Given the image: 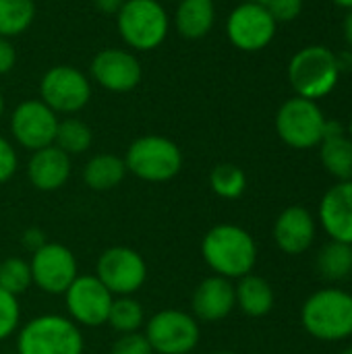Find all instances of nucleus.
I'll return each mask as SVG.
<instances>
[{"instance_id":"obj_1","label":"nucleus","mask_w":352,"mask_h":354,"mask_svg":"<svg viewBox=\"0 0 352 354\" xmlns=\"http://www.w3.org/2000/svg\"><path fill=\"white\" fill-rule=\"evenodd\" d=\"M201 255L207 268L222 278L239 280L257 263L255 239L237 224H216L201 241Z\"/></svg>"},{"instance_id":"obj_2","label":"nucleus","mask_w":352,"mask_h":354,"mask_svg":"<svg viewBox=\"0 0 352 354\" xmlns=\"http://www.w3.org/2000/svg\"><path fill=\"white\" fill-rule=\"evenodd\" d=\"M305 332L319 342H342L352 336V295L342 288L313 292L301 309Z\"/></svg>"},{"instance_id":"obj_3","label":"nucleus","mask_w":352,"mask_h":354,"mask_svg":"<svg viewBox=\"0 0 352 354\" xmlns=\"http://www.w3.org/2000/svg\"><path fill=\"white\" fill-rule=\"evenodd\" d=\"M19 354H85L81 328L56 313H44L21 326L17 336Z\"/></svg>"},{"instance_id":"obj_4","label":"nucleus","mask_w":352,"mask_h":354,"mask_svg":"<svg viewBox=\"0 0 352 354\" xmlns=\"http://www.w3.org/2000/svg\"><path fill=\"white\" fill-rule=\"evenodd\" d=\"M340 60L326 46L301 48L288 64V81L299 97L317 102L326 97L338 83Z\"/></svg>"},{"instance_id":"obj_5","label":"nucleus","mask_w":352,"mask_h":354,"mask_svg":"<svg viewBox=\"0 0 352 354\" xmlns=\"http://www.w3.org/2000/svg\"><path fill=\"white\" fill-rule=\"evenodd\" d=\"M118 33L137 52L156 50L168 35V12L160 0H124L116 15Z\"/></svg>"},{"instance_id":"obj_6","label":"nucleus","mask_w":352,"mask_h":354,"mask_svg":"<svg viewBox=\"0 0 352 354\" xmlns=\"http://www.w3.org/2000/svg\"><path fill=\"white\" fill-rule=\"evenodd\" d=\"M124 164L127 172L145 183H166L180 172L183 151L168 137L145 135L129 145Z\"/></svg>"},{"instance_id":"obj_7","label":"nucleus","mask_w":352,"mask_h":354,"mask_svg":"<svg viewBox=\"0 0 352 354\" xmlns=\"http://www.w3.org/2000/svg\"><path fill=\"white\" fill-rule=\"evenodd\" d=\"M326 116L317 102L290 97L276 114V133L293 149H311L324 141Z\"/></svg>"},{"instance_id":"obj_8","label":"nucleus","mask_w":352,"mask_h":354,"mask_svg":"<svg viewBox=\"0 0 352 354\" xmlns=\"http://www.w3.org/2000/svg\"><path fill=\"white\" fill-rule=\"evenodd\" d=\"M145 338L156 354H189L201 338L199 322L180 311L164 309L145 324Z\"/></svg>"},{"instance_id":"obj_9","label":"nucleus","mask_w":352,"mask_h":354,"mask_svg":"<svg viewBox=\"0 0 352 354\" xmlns=\"http://www.w3.org/2000/svg\"><path fill=\"white\" fill-rule=\"evenodd\" d=\"M95 276L114 297H133L147 280V263L131 247H110L98 257Z\"/></svg>"},{"instance_id":"obj_10","label":"nucleus","mask_w":352,"mask_h":354,"mask_svg":"<svg viewBox=\"0 0 352 354\" xmlns=\"http://www.w3.org/2000/svg\"><path fill=\"white\" fill-rule=\"evenodd\" d=\"M39 93L41 102L56 114H75L89 104L91 83L79 68L56 64L44 73Z\"/></svg>"},{"instance_id":"obj_11","label":"nucleus","mask_w":352,"mask_h":354,"mask_svg":"<svg viewBox=\"0 0 352 354\" xmlns=\"http://www.w3.org/2000/svg\"><path fill=\"white\" fill-rule=\"evenodd\" d=\"M114 295L98 280L95 274L77 276L64 292L68 319L79 328H100L108 322Z\"/></svg>"},{"instance_id":"obj_12","label":"nucleus","mask_w":352,"mask_h":354,"mask_svg":"<svg viewBox=\"0 0 352 354\" xmlns=\"http://www.w3.org/2000/svg\"><path fill=\"white\" fill-rule=\"evenodd\" d=\"M33 284L46 295H64L79 276V266L73 251L60 243H46L31 255Z\"/></svg>"},{"instance_id":"obj_13","label":"nucleus","mask_w":352,"mask_h":354,"mask_svg":"<svg viewBox=\"0 0 352 354\" xmlns=\"http://www.w3.org/2000/svg\"><path fill=\"white\" fill-rule=\"evenodd\" d=\"M276 21L266 4L241 2L226 19V35L230 44L243 52L263 50L276 35Z\"/></svg>"},{"instance_id":"obj_14","label":"nucleus","mask_w":352,"mask_h":354,"mask_svg":"<svg viewBox=\"0 0 352 354\" xmlns=\"http://www.w3.org/2000/svg\"><path fill=\"white\" fill-rule=\"evenodd\" d=\"M56 129L58 116L41 100L21 102L10 114V133L15 141L29 151L54 145Z\"/></svg>"},{"instance_id":"obj_15","label":"nucleus","mask_w":352,"mask_h":354,"mask_svg":"<svg viewBox=\"0 0 352 354\" xmlns=\"http://www.w3.org/2000/svg\"><path fill=\"white\" fill-rule=\"evenodd\" d=\"M89 68L93 81L114 93H127L135 89L143 77L137 56L120 48H108L98 52Z\"/></svg>"},{"instance_id":"obj_16","label":"nucleus","mask_w":352,"mask_h":354,"mask_svg":"<svg viewBox=\"0 0 352 354\" xmlns=\"http://www.w3.org/2000/svg\"><path fill=\"white\" fill-rule=\"evenodd\" d=\"M317 220L330 241L352 245V180L336 183L324 193Z\"/></svg>"},{"instance_id":"obj_17","label":"nucleus","mask_w":352,"mask_h":354,"mask_svg":"<svg viewBox=\"0 0 352 354\" xmlns=\"http://www.w3.org/2000/svg\"><path fill=\"white\" fill-rule=\"evenodd\" d=\"M317 232V222L313 214L303 205L286 207L274 222V241L278 249L286 255H301L305 253Z\"/></svg>"},{"instance_id":"obj_18","label":"nucleus","mask_w":352,"mask_h":354,"mask_svg":"<svg viewBox=\"0 0 352 354\" xmlns=\"http://www.w3.org/2000/svg\"><path fill=\"white\" fill-rule=\"evenodd\" d=\"M193 317L203 324H216L226 319L234 307V284L222 276H210L201 280L193 292Z\"/></svg>"},{"instance_id":"obj_19","label":"nucleus","mask_w":352,"mask_h":354,"mask_svg":"<svg viewBox=\"0 0 352 354\" xmlns=\"http://www.w3.org/2000/svg\"><path fill=\"white\" fill-rule=\"evenodd\" d=\"M71 176V156L58 149L56 145L41 147L31 153L27 162L29 183L44 193L58 191Z\"/></svg>"},{"instance_id":"obj_20","label":"nucleus","mask_w":352,"mask_h":354,"mask_svg":"<svg viewBox=\"0 0 352 354\" xmlns=\"http://www.w3.org/2000/svg\"><path fill=\"white\" fill-rule=\"evenodd\" d=\"M216 21L214 0H178L174 12V27L187 39L205 37Z\"/></svg>"},{"instance_id":"obj_21","label":"nucleus","mask_w":352,"mask_h":354,"mask_svg":"<svg viewBox=\"0 0 352 354\" xmlns=\"http://www.w3.org/2000/svg\"><path fill=\"white\" fill-rule=\"evenodd\" d=\"M234 299L237 307L249 315V317H263L274 309V288L270 282L261 276H255L253 272L239 278L234 286Z\"/></svg>"},{"instance_id":"obj_22","label":"nucleus","mask_w":352,"mask_h":354,"mask_svg":"<svg viewBox=\"0 0 352 354\" xmlns=\"http://www.w3.org/2000/svg\"><path fill=\"white\" fill-rule=\"evenodd\" d=\"M127 176V164L114 153H98L83 168V180L93 191H110Z\"/></svg>"},{"instance_id":"obj_23","label":"nucleus","mask_w":352,"mask_h":354,"mask_svg":"<svg viewBox=\"0 0 352 354\" xmlns=\"http://www.w3.org/2000/svg\"><path fill=\"white\" fill-rule=\"evenodd\" d=\"M319 158L324 168L342 180H352V139L349 135H336V137H326L319 143Z\"/></svg>"},{"instance_id":"obj_24","label":"nucleus","mask_w":352,"mask_h":354,"mask_svg":"<svg viewBox=\"0 0 352 354\" xmlns=\"http://www.w3.org/2000/svg\"><path fill=\"white\" fill-rule=\"evenodd\" d=\"M317 272L328 282H342L352 276V245L330 241L317 253Z\"/></svg>"},{"instance_id":"obj_25","label":"nucleus","mask_w":352,"mask_h":354,"mask_svg":"<svg viewBox=\"0 0 352 354\" xmlns=\"http://www.w3.org/2000/svg\"><path fill=\"white\" fill-rule=\"evenodd\" d=\"M35 19L33 0H0V37L25 33Z\"/></svg>"},{"instance_id":"obj_26","label":"nucleus","mask_w":352,"mask_h":354,"mask_svg":"<svg viewBox=\"0 0 352 354\" xmlns=\"http://www.w3.org/2000/svg\"><path fill=\"white\" fill-rule=\"evenodd\" d=\"M106 324L118 334L139 332V328L145 324L143 305L133 297H114Z\"/></svg>"},{"instance_id":"obj_27","label":"nucleus","mask_w":352,"mask_h":354,"mask_svg":"<svg viewBox=\"0 0 352 354\" xmlns=\"http://www.w3.org/2000/svg\"><path fill=\"white\" fill-rule=\"evenodd\" d=\"M93 135L91 129L79 120V118H64L58 120V129H56V137H54V145L58 149H62L68 156H77L83 153L91 147Z\"/></svg>"},{"instance_id":"obj_28","label":"nucleus","mask_w":352,"mask_h":354,"mask_svg":"<svg viewBox=\"0 0 352 354\" xmlns=\"http://www.w3.org/2000/svg\"><path fill=\"white\" fill-rule=\"evenodd\" d=\"M210 187L222 199H239L247 189V174L234 164H218L210 172Z\"/></svg>"},{"instance_id":"obj_29","label":"nucleus","mask_w":352,"mask_h":354,"mask_svg":"<svg viewBox=\"0 0 352 354\" xmlns=\"http://www.w3.org/2000/svg\"><path fill=\"white\" fill-rule=\"evenodd\" d=\"M33 286L31 266L21 257H6L0 261V288L12 297L25 295Z\"/></svg>"},{"instance_id":"obj_30","label":"nucleus","mask_w":352,"mask_h":354,"mask_svg":"<svg viewBox=\"0 0 352 354\" xmlns=\"http://www.w3.org/2000/svg\"><path fill=\"white\" fill-rule=\"evenodd\" d=\"M19 324H21L19 299L0 288V340H6L12 334H17Z\"/></svg>"},{"instance_id":"obj_31","label":"nucleus","mask_w":352,"mask_h":354,"mask_svg":"<svg viewBox=\"0 0 352 354\" xmlns=\"http://www.w3.org/2000/svg\"><path fill=\"white\" fill-rule=\"evenodd\" d=\"M110 354H154L145 334L133 332V334H120L116 342L112 344Z\"/></svg>"},{"instance_id":"obj_32","label":"nucleus","mask_w":352,"mask_h":354,"mask_svg":"<svg viewBox=\"0 0 352 354\" xmlns=\"http://www.w3.org/2000/svg\"><path fill=\"white\" fill-rule=\"evenodd\" d=\"M266 8L274 17L276 23H286V21H293L301 15L303 0H268Z\"/></svg>"},{"instance_id":"obj_33","label":"nucleus","mask_w":352,"mask_h":354,"mask_svg":"<svg viewBox=\"0 0 352 354\" xmlns=\"http://www.w3.org/2000/svg\"><path fill=\"white\" fill-rule=\"evenodd\" d=\"M17 166H19V158H17L15 147L10 145V141H6L0 135V185L15 176Z\"/></svg>"},{"instance_id":"obj_34","label":"nucleus","mask_w":352,"mask_h":354,"mask_svg":"<svg viewBox=\"0 0 352 354\" xmlns=\"http://www.w3.org/2000/svg\"><path fill=\"white\" fill-rule=\"evenodd\" d=\"M17 64V50L8 37H0V75H6Z\"/></svg>"},{"instance_id":"obj_35","label":"nucleus","mask_w":352,"mask_h":354,"mask_svg":"<svg viewBox=\"0 0 352 354\" xmlns=\"http://www.w3.org/2000/svg\"><path fill=\"white\" fill-rule=\"evenodd\" d=\"M23 245H25L31 253H35L39 247H44V245H46V236H44V232H41V230H37V228H29V230L23 234Z\"/></svg>"},{"instance_id":"obj_36","label":"nucleus","mask_w":352,"mask_h":354,"mask_svg":"<svg viewBox=\"0 0 352 354\" xmlns=\"http://www.w3.org/2000/svg\"><path fill=\"white\" fill-rule=\"evenodd\" d=\"M93 4L104 15H118V10L122 8L124 0H93Z\"/></svg>"},{"instance_id":"obj_37","label":"nucleus","mask_w":352,"mask_h":354,"mask_svg":"<svg viewBox=\"0 0 352 354\" xmlns=\"http://www.w3.org/2000/svg\"><path fill=\"white\" fill-rule=\"evenodd\" d=\"M344 37H346L349 46L352 48V8L351 12L346 15V19H344Z\"/></svg>"},{"instance_id":"obj_38","label":"nucleus","mask_w":352,"mask_h":354,"mask_svg":"<svg viewBox=\"0 0 352 354\" xmlns=\"http://www.w3.org/2000/svg\"><path fill=\"white\" fill-rule=\"evenodd\" d=\"M334 2H336L338 6H344V8H349V10L352 8V0H334Z\"/></svg>"},{"instance_id":"obj_39","label":"nucleus","mask_w":352,"mask_h":354,"mask_svg":"<svg viewBox=\"0 0 352 354\" xmlns=\"http://www.w3.org/2000/svg\"><path fill=\"white\" fill-rule=\"evenodd\" d=\"M243 2H253V4H266L268 0H243Z\"/></svg>"},{"instance_id":"obj_40","label":"nucleus","mask_w":352,"mask_h":354,"mask_svg":"<svg viewBox=\"0 0 352 354\" xmlns=\"http://www.w3.org/2000/svg\"><path fill=\"white\" fill-rule=\"evenodd\" d=\"M2 112H4V100H2V95H0V118H2Z\"/></svg>"},{"instance_id":"obj_41","label":"nucleus","mask_w":352,"mask_h":354,"mask_svg":"<svg viewBox=\"0 0 352 354\" xmlns=\"http://www.w3.org/2000/svg\"><path fill=\"white\" fill-rule=\"evenodd\" d=\"M340 354H352V346H349V348H344V351H342V353Z\"/></svg>"},{"instance_id":"obj_42","label":"nucleus","mask_w":352,"mask_h":354,"mask_svg":"<svg viewBox=\"0 0 352 354\" xmlns=\"http://www.w3.org/2000/svg\"><path fill=\"white\" fill-rule=\"evenodd\" d=\"M349 137L352 139V118H351V122H349Z\"/></svg>"},{"instance_id":"obj_43","label":"nucleus","mask_w":352,"mask_h":354,"mask_svg":"<svg viewBox=\"0 0 352 354\" xmlns=\"http://www.w3.org/2000/svg\"><path fill=\"white\" fill-rule=\"evenodd\" d=\"M214 354H232V353H214Z\"/></svg>"},{"instance_id":"obj_44","label":"nucleus","mask_w":352,"mask_h":354,"mask_svg":"<svg viewBox=\"0 0 352 354\" xmlns=\"http://www.w3.org/2000/svg\"><path fill=\"white\" fill-rule=\"evenodd\" d=\"M176 2H178V0H176Z\"/></svg>"}]
</instances>
